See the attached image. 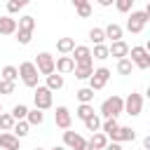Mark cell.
Wrapping results in <instances>:
<instances>
[{
	"label": "cell",
	"instance_id": "6da1fadb",
	"mask_svg": "<svg viewBox=\"0 0 150 150\" xmlns=\"http://www.w3.org/2000/svg\"><path fill=\"white\" fill-rule=\"evenodd\" d=\"M101 117L105 120V117H120L122 112H124V98L122 96H117V94H112L110 98H105L103 103H101Z\"/></svg>",
	"mask_w": 150,
	"mask_h": 150
},
{
	"label": "cell",
	"instance_id": "7a4b0ae2",
	"mask_svg": "<svg viewBox=\"0 0 150 150\" xmlns=\"http://www.w3.org/2000/svg\"><path fill=\"white\" fill-rule=\"evenodd\" d=\"M19 77H21V82H23L28 89H35V87L40 84V73H38V68H35L33 61H23V63L19 66Z\"/></svg>",
	"mask_w": 150,
	"mask_h": 150
},
{
	"label": "cell",
	"instance_id": "3957f363",
	"mask_svg": "<svg viewBox=\"0 0 150 150\" xmlns=\"http://www.w3.org/2000/svg\"><path fill=\"white\" fill-rule=\"evenodd\" d=\"M148 21H150V12H145V9H131L129 19H127V30L136 35V33H141L145 28Z\"/></svg>",
	"mask_w": 150,
	"mask_h": 150
},
{
	"label": "cell",
	"instance_id": "277c9868",
	"mask_svg": "<svg viewBox=\"0 0 150 150\" xmlns=\"http://www.w3.org/2000/svg\"><path fill=\"white\" fill-rule=\"evenodd\" d=\"M127 56L131 59L134 68H141V70H148V68H150V54H148L145 47H141V45L129 47V54H127Z\"/></svg>",
	"mask_w": 150,
	"mask_h": 150
},
{
	"label": "cell",
	"instance_id": "5b68a950",
	"mask_svg": "<svg viewBox=\"0 0 150 150\" xmlns=\"http://www.w3.org/2000/svg\"><path fill=\"white\" fill-rule=\"evenodd\" d=\"M33 103H35V108H40V110H49L52 103H54V91L47 89V87H42V84H38L35 91H33Z\"/></svg>",
	"mask_w": 150,
	"mask_h": 150
},
{
	"label": "cell",
	"instance_id": "8992f818",
	"mask_svg": "<svg viewBox=\"0 0 150 150\" xmlns=\"http://www.w3.org/2000/svg\"><path fill=\"white\" fill-rule=\"evenodd\" d=\"M110 70L105 68V66H101V68H94V73L89 75V87L94 89V91H98V89H103L105 84H108V80H110Z\"/></svg>",
	"mask_w": 150,
	"mask_h": 150
},
{
	"label": "cell",
	"instance_id": "52a82bcc",
	"mask_svg": "<svg viewBox=\"0 0 150 150\" xmlns=\"http://www.w3.org/2000/svg\"><path fill=\"white\" fill-rule=\"evenodd\" d=\"M141 110H143V96H141L138 91H131V94L124 98V112H127L129 117H138Z\"/></svg>",
	"mask_w": 150,
	"mask_h": 150
},
{
	"label": "cell",
	"instance_id": "ba28073f",
	"mask_svg": "<svg viewBox=\"0 0 150 150\" xmlns=\"http://www.w3.org/2000/svg\"><path fill=\"white\" fill-rule=\"evenodd\" d=\"M35 68H38V73L40 75H49V73H54V56L49 54V52H40L38 56H35Z\"/></svg>",
	"mask_w": 150,
	"mask_h": 150
},
{
	"label": "cell",
	"instance_id": "9c48e42d",
	"mask_svg": "<svg viewBox=\"0 0 150 150\" xmlns=\"http://www.w3.org/2000/svg\"><path fill=\"white\" fill-rule=\"evenodd\" d=\"M54 124H56L59 129H70L73 115H70V110H68L66 105H56V110H54Z\"/></svg>",
	"mask_w": 150,
	"mask_h": 150
},
{
	"label": "cell",
	"instance_id": "30bf717a",
	"mask_svg": "<svg viewBox=\"0 0 150 150\" xmlns=\"http://www.w3.org/2000/svg\"><path fill=\"white\" fill-rule=\"evenodd\" d=\"M84 143H87V141H84V136H82V134L70 131V129H63V145H66L68 150H80Z\"/></svg>",
	"mask_w": 150,
	"mask_h": 150
},
{
	"label": "cell",
	"instance_id": "8fae6325",
	"mask_svg": "<svg viewBox=\"0 0 150 150\" xmlns=\"http://www.w3.org/2000/svg\"><path fill=\"white\" fill-rule=\"evenodd\" d=\"M70 56H73L75 63H94V59H91V49H89L87 45H75L73 52H70Z\"/></svg>",
	"mask_w": 150,
	"mask_h": 150
},
{
	"label": "cell",
	"instance_id": "7c38bea8",
	"mask_svg": "<svg viewBox=\"0 0 150 150\" xmlns=\"http://www.w3.org/2000/svg\"><path fill=\"white\" fill-rule=\"evenodd\" d=\"M73 68H75V61H73L70 54H61L59 59H54V70L56 73L68 75V73H73Z\"/></svg>",
	"mask_w": 150,
	"mask_h": 150
},
{
	"label": "cell",
	"instance_id": "4fadbf2b",
	"mask_svg": "<svg viewBox=\"0 0 150 150\" xmlns=\"http://www.w3.org/2000/svg\"><path fill=\"white\" fill-rule=\"evenodd\" d=\"M19 141H21V138H16L12 131H2V134H0V148H2V150H21Z\"/></svg>",
	"mask_w": 150,
	"mask_h": 150
},
{
	"label": "cell",
	"instance_id": "5bb4252c",
	"mask_svg": "<svg viewBox=\"0 0 150 150\" xmlns=\"http://www.w3.org/2000/svg\"><path fill=\"white\" fill-rule=\"evenodd\" d=\"M108 54L115 56V59H124V56L129 54V45H127L124 40H115V42L108 45Z\"/></svg>",
	"mask_w": 150,
	"mask_h": 150
},
{
	"label": "cell",
	"instance_id": "9a60e30c",
	"mask_svg": "<svg viewBox=\"0 0 150 150\" xmlns=\"http://www.w3.org/2000/svg\"><path fill=\"white\" fill-rule=\"evenodd\" d=\"M115 143H127V141H136V131L131 127H117V131L110 136Z\"/></svg>",
	"mask_w": 150,
	"mask_h": 150
},
{
	"label": "cell",
	"instance_id": "2e32d148",
	"mask_svg": "<svg viewBox=\"0 0 150 150\" xmlns=\"http://www.w3.org/2000/svg\"><path fill=\"white\" fill-rule=\"evenodd\" d=\"M103 33H105V40H110V42H115V40H122V35H124V28L120 26V23H108L105 28H103Z\"/></svg>",
	"mask_w": 150,
	"mask_h": 150
},
{
	"label": "cell",
	"instance_id": "e0dca14e",
	"mask_svg": "<svg viewBox=\"0 0 150 150\" xmlns=\"http://www.w3.org/2000/svg\"><path fill=\"white\" fill-rule=\"evenodd\" d=\"M45 77H47V84H45V87H47V89H52V91H59V89H63V84H66L63 75H61V73H56V70H54V73H49V75H45Z\"/></svg>",
	"mask_w": 150,
	"mask_h": 150
},
{
	"label": "cell",
	"instance_id": "ac0fdd59",
	"mask_svg": "<svg viewBox=\"0 0 150 150\" xmlns=\"http://www.w3.org/2000/svg\"><path fill=\"white\" fill-rule=\"evenodd\" d=\"M16 33V19H12L9 14L0 16V35H14Z\"/></svg>",
	"mask_w": 150,
	"mask_h": 150
},
{
	"label": "cell",
	"instance_id": "d6986e66",
	"mask_svg": "<svg viewBox=\"0 0 150 150\" xmlns=\"http://www.w3.org/2000/svg\"><path fill=\"white\" fill-rule=\"evenodd\" d=\"M73 73L77 80H89V75L94 73V63H75Z\"/></svg>",
	"mask_w": 150,
	"mask_h": 150
},
{
	"label": "cell",
	"instance_id": "ffe728a7",
	"mask_svg": "<svg viewBox=\"0 0 150 150\" xmlns=\"http://www.w3.org/2000/svg\"><path fill=\"white\" fill-rule=\"evenodd\" d=\"M26 122L30 124V127H40L42 122H45V112L40 110V108H28V112H26Z\"/></svg>",
	"mask_w": 150,
	"mask_h": 150
},
{
	"label": "cell",
	"instance_id": "44dd1931",
	"mask_svg": "<svg viewBox=\"0 0 150 150\" xmlns=\"http://www.w3.org/2000/svg\"><path fill=\"white\" fill-rule=\"evenodd\" d=\"M12 134H14L16 138H26V136L30 134V124H28L26 120H16L14 127H12Z\"/></svg>",
	"mask_w": 150,
	"mask_h": 150
},
{
	"label": "cell",
	"instance_id": "7402d4cb",
	"mask_svg": "<svg viewBox=\"0 0 150 150\" xmlns=\"http://www.w3.org/2000/svg\"><path fill=\"white\" fill-rule=\"evenodd\" d=\"M87 143H89L94 150H103V148H105V143H108V136H105L103 131H94V134H91V138H89Z\"/></svg>",
	"mask_w": 150,
	"mask_h": 150
},
{
	"label": "cell",
	"instance_id": "603a6c76",
	"mask_svg": "<svg viewBox=\"0 0 150 150\" xmlns=\"http://www.w3.org/2000/svg\"><path fill=\"white\" fill-rule=\"evenodd\" d=\"M117 127H120V122H117V117H105L103 122H101V131L110 138L115 131H117Z\"/></svg>",
	"mask_w": 150,
	"mask_h": 150
},
{
	"label": "cell",
	"instance_id": "cb8c5ba5",
	"mask_svg": "<svg viewBox=\"0 0 150 150\" xmlns=\"http://www.w3.org/2000/svg\"><path fill=\"white\" fill-rule=\"evenodd\" d=\"M73 47H75V40L73 38H59L56 40V52L59 54H70Z\"/></svg>",
	"mask_w": 150,
	"mask_h": 150
},
{
	"label": "cell",
	"instance_id": "d4e9b609",
	"mask_svg": "<svg viewBox=\"0 0 150 150\" xmlns=\"http://www.w3.org/2000/svg\"><path fill=\"white\" fill-rule=\"evenodd\" d=\"M16 28L19 30H35V16H30V14H26V16H21L19 21H16Z\"/></svg>",
	"mask_w": 150,
	"mask_h": 150
},
{
	"label": "cell",
	"instance_id": "484cf974",
	"mask_svg": "<svg viewBox=\"0 0 150 150\" xmlns=\"http://www.w3.org/2000/svg\"><path fill=\"white\" fill-rule=\"evenodd\" d=\"M101 122H103V120L94 112V115H89V117L84 120V129H87V131H91V134H94V131H101Z\"/></svg>",
	"mask_w": 150,
	"mask_h": 150
},
{
	"label": "cell",
	"instance_id": "4316f807",
	"mask_svg": "<svg viewBox=\"0 0 150 150\" xmlns=\"http://www.w3.org/2000/svg\"><path fill=\"white\" fill-rule=\"evenodd\" d=\"M91 59H98V61H105V59H110V54H108V45H94V49H91Z\"/></svg>",
	"mask_w": 150,
	"mask_h": 150
},
{
	"label": "cell",
	"instance_id": "83f0119b",
	"mask_svg": "<svg viewBox=\"0 0 150 150\" xmlns=\"http://www.w3.org/2000/svg\"><path fill=\"white\" fill-rule=\"evenodd\" d=\"M131 70H134V63H131L129 56L117 59V73H120V75H131Z\"/></svg>",
	"mask_w": 150,
	"mask_h": 150
},
{
	"label": "cell",
	"instance_id": "f1b7e54d",
	"mask_svg": "<svg viewBox=\"0 0 150 150\" xmlns=\"http://www.w3.org/2000/svg\"><path fill=\"white\" fill-rule=\"evenodd\" d=\"M0 80L16 82V80H19V68H14V66H5V68L0 70Z\"/></svg>",
	"mask_w": 150,
	"mask_h": 150
},
{
	"label": "cell",
	"instance_id": "f546056e",
	"mask_svg": "<svg viewBox=\"0 0 150 150\" xmlns=\"http://www.w3.org/2000/svg\"><path fill=\"white\" fill-rule=\"evenodd\" d=\"M75 96H77L80 103H91V101H94V89H91V87H82V89L75 91Z\"/></svg>",
	"mask_w": 150,
	"mask_h": 150
},
{
	"label": "cell",
	"instance_id": "4dcf8cb0",
	"mask_svg": "<svg viewBox=\"0 0 150 150\" xmlns=\"http://www.w3.org/2000/svg\"><path fill=\"white\" fill-rule=\"evenodd\" d=\"M89 115H94V105H91V103H80V105H77V110H75V117L84 122Z\"/></svg>",
	"mask_w": 150,
	"mask_h": 150
},
{
	"label": "cell",
	"instance_id": "1f68e13d",
	"mask_svg": "<svg viewBox=\"0 0 150 150\" xmlns=\"http://www.w3.org/2000/svg\"><path fill=\"white\" fill-rule=\"evenodd\" d=\"M14 122H16V120H14L9 112H0V131H12Z\"/></svg>",
	"mask_w": 150,
	"mask_h": 150
},
{
	"label": "cell",
	"instance_id": "d6a6232c",
	"mask_svg": "<svg viewBox=\"0 0 150 150\" xmlns=\"http://www.w3.org/2000/svg\"><path fill=\"white\" fill-rule=\"evenodd\" d=\"M26 112H28V105H26V103H16L9 115H12L14 120H26Z\"/></svg>",
	"mask_w": 150,
	"mask_h": 150
},
{
	"label": "cell",
	"instance_id": "836d02e7",
	"mask_svg": "<svg viewBox=\"0 0 150 150\" xmlns=\"http://www.w3.org/2000/svg\"><path fill=\"white\" fill-rule=\"evenodd\" d=\"M14 35H16V42H19V45H23V47H26V45H30V40H33V33H30V30H19V28H16V33H14Z\"/></svg>",
	"mask_w": 150,
	"mask_h": 150
},
{
	"label": "cell",
	"instance_id": "e575fe53",
	"mask_svg": "<svg viewBox=\"0 0 150 150\" xmlns=\"http://www.w3.org/2000/svg\"><path fill=\"white\" fill-rule=\"evenodd\" d=\"M134 2H136V0H115V7H117V12L129 14V12L134 9Z\"/></svg>",
	"mask_w": 150,
	"mask_h": 150
},
{
	"label": "cell",
	"instance_id": "d590c367",
	"mask_svg": "<svg viewBox=\"0 0 150 150\" xmlns=\"http://www.w3.org/2000/svg\"><path fill=\"white\" fill-rule=\"evenodd\" d=\"M89 40H91L94 45H101V42L105 40V33H103V28H91V30H89Z\"/></svg>",
	"mask_w": 150,
	"mask_h": 150
},
{
	"label": "cell",
	"instance_id": "8d00e7d4",
	"mask_svg": "<svg viewBox=\"0 0 150 150\" xmlns=\"http://www.w3.org/2000/svg\"><path fill=\"white\" fill-rule=\"evenodd\" d=\"M16 89V82H9V80H0V94L7 96V94H14Z\"/></svg>",
	"mask_w": 150,
	"mask_h": 150
},
{
	"label": "cell",
	"instance_id": "74e56055",
	"mask_svg": "<svg viewBox=\"0 0 150 150\" xmlns=\"http://www.w3.org/2000/svg\"><path fill=\"white\" fill-rule=\"evenodd\" d=\"M21 7H26L21 0H7V14H16Z\"/></svg>",
	"mask_w": 150,
	"mask_h": 150
},
{
	"label": "cell",
	"instance_id": "f35d334b",
	"mask_svg": "<svg viewBox=\"0 0 150 150\" xmlns=\"http://www.w3.org/2000/svg\"><path fill=\"white\" fill-rule=\"evenodd\" d=\"M75 12H77V16H80V19H87V16H91V2H84V5H82V7H77Z\"/></svg>",
	"mask_w": 150,
	"mask_h": 150
},
{
	"label": "cell",
	"instance_id": "ab89813d",
	"mask_svg": "<svg viewBox=\"0 0 150 150\" xmlns=\"http://www.w3.org/2000/svg\"><path fill=\"white\" fill-rule=\"evenodd\" d=\"M103 150H122V145H120V143H115V141H112V143H110V141H108V143H105V148H103Z\"/></svg>",
	"mask_w": 150,
	"mask_h": 150
},
{
	"label": "cell",
	"instance_id": "60d3db41",
	"mask_svg": "<svg viewBox=\"0 0 150 150\" xmlns=\"http://www.w3.org/2000/svg\"><path fill=\"white\" fill-rule=\"evenodd\" d=\"M96 2H98L101 7H112V5H115V0H96Z\"/></svg>",
	"mask_w": 150,
	"mask_h": 150
},
{
	"label": "cell",
	"instance_id": "b9f144b4",
	"mask_svg": "<svg viewBox=\"0 0 150 150\" xmlns=\"http://www.w3.org/2000/svg\"><path fill=\"white\" fill-rule=\"evenodd\" d=\"M70 2H73V7L77 9V7H82V5H84V2H89V0H70Z\"/></svg>",
	"mask_w": 150,
	"mask_h": 150
},
{
	"label": "cell",
	"instance_id": "7bdbcfd3",
	"mask_svg": "<svg viewBox=\"0 0 150 150\" xmlns=\"http://www.w3.org/2000/svg\"><path fill=\"white\" fill-rule=\"evenodd\" d=\"M143 148H145V150H150V136H145V138H143Z\"/></svg>",
	"mask_w": 150,
	"mask_h": 150
},
{
	"label": "cell",
	"instance_id": "ee69618b",
	"mask_svg": "<svg viewBox=\"0 0 150 150\" xmlns=\"http://www.w3.org/2000/svg\"><path fill=\"white\" fill-rule=\"evenodd\" d=\"M52 150H68V148H66V145H63V143H61V145H54V148H52Z\"/></svg>",
	"mask_w": 150,
	"mask_h": 150
},
{
	"label": "cell",
	"instance_id": "f6af8a7d",
	"mask_svg": "<svg viewBox=\"0 0 150 150\" xmlns=\"http://www.w3.org/2000/svg\"><path fill=\"white\" fill-rule=\"evenodd\" d=\"M80 150H94V148H91V145H89V143H84V145H82V148H80Z\"/></svg>",
	"mask_w": 150,
	"mask_h": 150
},
{
	"label": "cell",
	"instance_id": "bcb514c9",
	"mask_svg": "<svg viewBox=\"0 0 150 150\" xmlns=\"http://www.w3.org/2000/svg\"><path fill=\"white\" fill-rule=\"evenodd\" d=\"M21 2H23V5H28V2H30V0H21Z\"/></svg>",
	"mask_w": 150,
	"mask_h": 150
},
{
	"label": "cell",
	"instance_id": "7dc6e473",
	"mask_svg": "<svg viewBox=\"0 0 150 150\" xmlns=\"http://www.w3.org/2000/svg\"><path fill=\"white\" fill-rule=\"evenodd\" d=\"M0 112H2V101H0Z\"/></svg>",
	"mask_w": 150,
	"mask_h": 150
},
{
	"label": "cell",
	"instance_id": "c3c4849f",
	"mask_svg": "<svg viewBox=\"0 0 150 150\" xmlns=\"http://www.w3.org/2000/svg\"><path fill=\"white\" fill-rule=\"evenodd\" d=\"M33 150H42V148H33Z\"/></svg>",
	"mask_w": 150,
	"mask_h": 150
}]
</instances>
